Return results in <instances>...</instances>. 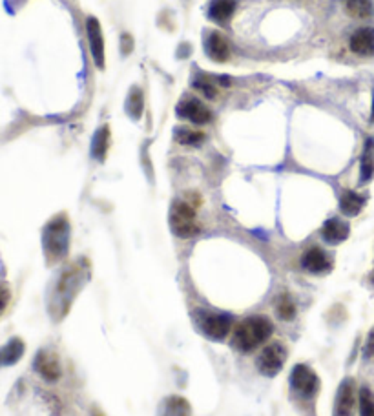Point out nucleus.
<instances>
[{
  "label": "nucleus",
  "instance_id": "nucleus-28",
  "mask_svg": "<svg viewBox=\"0 0 374 416\" xmlns=\"http://www.w3.org/2000/svg\"><path fill=\"white\" fill-rule=\"evenodd\" d=\"M366 356L369 360H374V331L370 332L369 340H367V345H366Z\"/></svg>",
  "mask_w": 374,
  "mask_h": 416
},
{
  "label": "nucleus",
  "instance_id": "nucleus-10",
  "mask_svg": "<svg viewBox=\"0 0 374 416\" xmlns=\"http://www.w3.org/2000/svg\"><path fill=\"white\" fill-rule=\"evenodd\" d=\"M177 115L181 119L194 122V125H206L212 121V112L205 104L201 103L199 99L187 97L177 104Z\"/></svg>",
  "mask_w": 374,
  "mask_h": 416
},
{
  "label": "nucleus",
  "instance_id": "nucleus-15",
  "mask_svg": "<svg viewBox=\"0 0 374 416\" xmlns=\"http://www.w3.org/2000/svg\"><path fill=\"white\" fill-rule=\"evenodd\" d=\"M206 55H208L212 61H218V63H225L230 55V44H228V39L225 35H221L219 32H212L208 35L205 42Z\"/></svg>",
  "mask_w": 374,
  "mask_h": 416
},
{
  "label": "nucleus",
  "instance_id": "nucleus-4",
  "mask_svg": "<svg viewBox=\"0 0 374 416\" xmlns=\"http://www.w3.org/2000/svg\"><path fill=\"white\" fill-rule=\"evenodd\" d=\"M192 322L197 327L201 334H205L208 340H225L234 329V318L227 313H216L208 309L192 310Z\"/></svg>",
  "mask_w": 374,
  "mask_h": 416
},
{
  "label": "nucleus",
  "instance_id": "nucleus-17",
  "mask_svg": "<svg viewBox=\"0 0 374 416\" xmlns=\"http://www.w3.org/2000/svg\"><path fill=\"white\" fill-rule=\"evenodd\" d=\"M363 206H366V197L354 192V190H345L339 197V210L349 218L360 214Z\"/></svg>",
  "mask_w": 374,
  "mask_h": 416
},
{
  "label": "nucleus",
  "instance_id": "nucleus-27",
  "mask_svg": "<svg viewBox=\"0 0 374 416\" xmlns=\"http://www.w3.org/2000/svg\"><path fill=\"white\" fill-rule=\"evenodd\" d=\"M9 300H11V291H9V286L6 285V283H0V316L8 309Z\"/></svg>",
  "mask_w": 374,
  "mask_h": 416
},
{
  "label": "nucleus",
  "instance_id": "nucleus-1",
  "mask_svg": "<svg viewBox=\"0 0 374 416\" xmlns=\"http://www.w3.org/2000/svg\"><path fill=\"white\" fill-rule=\"evenodd\" d=\"M274 325L265 316H249L234 325L230 336V345L243 354L254 353L258 347L270 340Z\"/></svg>",
  "mask_w": 374,
  "mask_h": 416
},
{
  "label": "nucleus",
  "instance_id": "nucleus-23",
  "mask_svg": "<svg viewBox=\"0 0 374 416\" xmlns=\"http://www.w3.org/2000/svg\"><path fill=\"white\" fill-rule=\"evenodd\" d=\"M108 146H110V132H108V126H103V128H99L94 137V146H92L94 157H97L99 161H103L108 152Z\"/></svg>",
  "mask_w": 374,
  "mask_h": 416
},
{
  "label": "nucleus",
  "instance_id": "nucleus-14",
  "mask_svg": "<svg viewBox=\"0 0 374 416\" xmlns=\"http://www.w3.org/2000/svg\"><path fill=\"white\" fill-rule=\"evenodd\" d=\"M351 234V229L345 221L338 220V218H330L321 227V237L330 245H338V243L345 241Z\"/></svg>",
  "mask_w": 374,
  "mask_h": 416
},
{
  "label": "nucleus",
  "instance_id": "nucleus-8",
  "mask_svg": "<svg viewBox=\"0 0 374 416\" xmlns=\"http://www.w3.org/2000/svg\"><path fill=\"white\" fill-rule=\"evenodd\" d=\"M33 369H35L37 374H39L42 380L48 382V384H55V382L61 380V376H63V367H61L58 356L48 349L37 353L35 360H33Z\"/></svg>",
  "mask_w": 374,
  "mask_h": 416
},
{
  "label": "nucleus",
  "instance_id": "nucleus-7",
  "mask_svg": "<svg viewBox=\"0 0 374 416\" xmlns=\"http://www.w3.org/2000/svg\"><path fill=\"white\" fill-rule=\"evenodd\" d=\"M289 384L290 387H292V391L303 400L314 398V396L320 393L321 387V382L320 378H318L316 372L312 371L308 365H305V363H298V365L292 367Z\"/></svg>",
  "mask_w": 374,
  "mask_h": 416
},
{
  "label": "nucleus",
  "instance_id": "nucleus-9",
  "mask_svg": "<svg viewBox=\"0 0 374 416\" xmlns=\"http://www.w3.org/2000/svg\"><path fill=\"white\" fill-rule=\"evenodd\" d=\"M356 403H358L356 384H354L352 378H345V380L339 384L338 393H336L335 411H332V416H354Z\"/></svg>",
  "mask_w": 374,
  "mask_h": 416
},
{
  "label": "nucleus",
  "instance_id": "nucleus-16",
  "mask_svg": "<svg viewBox=\"0 0 374 416\" xmlns=\"http://www.w3.org/2000/svg\"><path fill=\"white\" fill-rule=\"evenodd\" d=\"M24 353H26V343L23 338H11L8 343L0 347V369L11 367L17 362H20Z\"/></svg>",
  "mask_w": 374,
  "mask_h": 416
},
{
  "label": "nucleus",
  "instance_id": "nucleus-3",
  "mask_svg": "<svg viewBox=\"0 0 374 416\" xmlns=\"http://www.w3.org/2000/svg\"><path fill=\"white\" fill-rule=\"evenodd\" d=\"M80 289V274L77 269H68L66 272L61 276V279L55 285V291L49 298V314L54 316L55 320H61L63 316H66L70 307L73 303V298L77 296Z\"/></svg>",
  "mask_w": 374,
  "mask_h": 416
},
{
  "label": "nucleus",
  "instance_id": "nucleus-22",
  "mask_svg": "<svg viewBox=\"0 0 374 416\" xmlns=\"http://www.w3.org/2000/svg\"><path fill=\"white\" fill-rule=\"evenodd\" d=\"M345 9L354 18H369L374 15V4L370 0H345Z\"/></svg>",
  "mask_w": 374,
  "mask_h": 416
},
{
  "label": "nucleus",
  "instance_id": "nucleus-30",
  "mask_svg": "<svg viewBox=\"0 0 374 416\" xmlns=\"http://www.w3.org/2000/svg\"><path fill=\"white\" fill-rule=\"evenodd\" d=\"M370 282H373V283H374V272H373V276H370Z\"/></svg>",
  "mask_w": 374,
  "mask_h": 416
},
{
  "label": "nucleus",
  "instance_id": "nucleus-24",
  "mask_svg": "<svg viewBox=\"0 0 374 416\" xmlns=\"http://www.w3.org/2000/svg\"><path fill=\"white\" fill-rule=\"evenodd\" d=\"M175 141L183 146H199L205 141V134L197 130H190V128H177L175 130Z\"/></svg>",
  "mask_w": 374,
  "mask_h": 416
},
{
  "label": "nucleus",
  "instance_id": "nucleus-25",
  "mask_svg": "<svg viewBox=\"0 0 374 416\" xmlns=\"http://www.w3.org/2000/svg\"><path fill=\"white\" fill-rule=\"evenodd\" d=\"M358 408L360 416H374V394L369 387H361L358 393Z\"/></svg>",
  "mask_w": 374,
  "mask_h": 416
},
{
  "label": "nucleus",
  "instance_id": "nucleus-2",
  "mask_svg": "<svg viewBox=\"0 0 374 416\" xmlns=\"http://www.w3.org/2000/svg\"><path fill=\"white\" fill-rule=\"evenodd\" d=\"M42 246L48 265L58 263L68 256L70 248V221L64 214L55 215L42 230Z\"/></svg>",
  "mask_w": 374,
  "mask_h": 416
},
{
  "label": "nucleus",
  "instance_id": "nucleus-20",
  "mask_svg": "<svg viewBox=\"0 0 374 416\" xmlns=\"http://www.w3.org/2000/svg\"><path fill=\"white\" fill-rule=\"evenodd\" d=\"M192 409L188 400H185L183 396H168L163 403V409H161L159 416H190Z\"/></svg>",
  "mask_w": 374,
  "mask_h": 416
},
{
  "label": "nucleus",
  "instance_id": "nucleus-12",
  "mask_svg": "<svg viewBox=\"0 0 374 416\" xmlns=\"http://www.w3.org/2000/svg\"><path fill=\"white\" fill-rule=\"evenodd\" d=\"M86 32H88V41H89V49H92V55H94L95 66L103 68L104 66V41L103 33H101V24L95 17H89L86 20Z\"/></svg>",
  "mask_w": 374,
  "mask_h": 416
},
{
  "label": "nucleus",
  "instance_id": "nucleus-6",
  "mask_svg": "<svg viewBox=\"0 0 374 416\" xmlns=\"http://www.w3.org/2000/svg\"><path fill=\"white\" fill-rule=\"evenodd\" d=\"M287 356H289V351L281 341H272V343H267L261 349V353L258 354L256 358V367L261 372L263 376H278L283 369L287 362Z\"/></svg>",
  "mask_w": 374,
  "mask_h": 416
},
{
  "label": "nucleus",
  "instance_id": "nucleus-18",
  "mask_svg": "<svg viewBox=\"0 0 374 416\" xmlns=\"http://www.w3.org/2000/svg\"><path fill=\"white\" fill-rule=\"evenodd\" d=\"M374 177V139H367L360 165V183H369Z\"/></svg>",
  "mask_w": 374,
  "mask_h": 416
},
{
  "label": "nucleus",
  "instance_id": "nucleus-11",
  "mask_svg": "<svg viewBox=\"0 0 374 416\" xmlns=\"http://www.w3.org/2000/svg\"><path fill=\"white\" fill-rule=\"evenodd\" d=\"M301 267L311 274H327L332 270V260L329 258L323 248L320 246H311L308 251L303 252L301 256Z\"/></svg>",
  "mask_w": 374,
  "mask_h": 416
},
{
  "label": "nucleus",
  "instance_id": "nucleus-26",
  "mask_svg": "<svg viewBox=\"0 0 374 416\" xmlns=\"http://www.w3.org/2000/svg\"><path fill=\"white\" fill-rule=\"evenodd\" d=\"M194 88H196L197 92H201V94H203V97H206V99H216V95H218L216 86L212 84L208 79H197V81H194Z\"/></svg>",
  "mask_w": 374,
  "mask_h": 416
},
{
  "label": "nucleus",
  "instance_id": "nucleus-5",
  "mask_svg": "<svg viewBox=\"0 0 374 416\" xmlns=\"http://www.w3.org/2000/svg\"><path fill=\"white\" fill-rule=\"evenodd\" d=\"M170 229L174 232V236L181 237V239H190V237L197 236L201 230L199 223H197L196 208L187 201L172 203L170 206Z\"/></svg>",
  "mask_w": 374,
  "mask_h": 416
},
{
  "label": "nucleus",
  "instance_id": "nucleus-13",
  "mask_svg": "<svg viewBox=\"0 0 374 416\" xmlns=\"http://www.w3.org/2000/svg\"><path fill=\"white\" fill-rule=\"evenodd\" d=\"M351 51L361 57H373L374 55V27H360L352 33L351 41Z\"/></svg>",
  "mask_w": 374,
  "mask_h": 416
},
{
  "label": "nucleus",
  "instance_id": "nucleus-29",
  "mask_svg": "<svg viewBox=\"0 0 374 416\" xmlns=\"http://www.w3.org/2000/svg\"><path fill=\"white\" fill-rule=\"evenodd\" d=\"M370 121L374 122V99H373V115H370Z\"/></svg>",
  "mask_w": 374,
  "mask_h": 416
},
{
  "label": "nucleus",
  "instance_id": "nucleus-19",
  "mask_svg": "<svg viewBox=\"0 0 374 416\" xmlns=\"http://www.w3.org/2000/svg\"><path fill=\"white\" fill-rule=\"evenodd\" d=\"M234 11H236V0H212L208 9V17L214 23L223 24L234 15Z\"/></svg>",
  "mask_w": 374,
  "mask_h": 416
},
{
  "label": "nucleus",
  "instance_id": "nucleus-21",
  "mask_svg": "<svg viewBox=\"0 0 374 416\" xmlns=\"http://www.w3.org/2000/svg\"><path fill=\"white\" fill-rule=\"evenodd\" d=\"M274 309H276L278 318L283 320V322L294 320L296 313H298L294 300H292V296H290L289 292H281V294L278 296L276 300H274Z\"/></svg>",
  "mask_w": 374,
  "mask_h": 416
}]
</instances>
